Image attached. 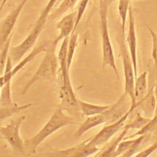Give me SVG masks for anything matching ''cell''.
<instances>
[{"instance_id":"obj_1","label":"cell","mask_w":157,"mask_h":157,"mask_svg":"<svg viewBox=\"0 0 157 157\" xmlns=\"http://www.w3.org/2000/svg\"><path fill=\"white\" fill-rule=\"evenodd\" d=\"M76 123L74 117L64 113L60 107L56 109L43 128L35 136L24 141L25 153H36L37 147L48 136L64 126Z\"/></svg>"},{"instance_id":"obj_2","label":"cell","mask_w":157,"mask_h":157,"mask_svg":"<svg viewBox=\"0 0 157 157\" xmlns=\"http://www.w3.org/2000/svg\"><path fill=\"white\" fill-rule=\"evenodd\" d=\"M57 44L54 40L48 42L45 50V54L37 71L22 89L21 92L22 95L25 94L31 86L39 80H54L56 78L59 67L58 56L56 54Z\"/></svg>"},{"instance_id":"obj_3","label":"cell","mask_w":157,"mask_h":157,"mask_svg":"<svg viewBox=\"0 0 157 157\" xmlns=\"http://www.w3.org/2000/svg\"><path fill=\"white\" fill-rule=\"evenodd\" d=\"M99 13L100 17V27L102 41V66L103 67L109 66L114 71L116 75L119 78L118 69L113 50L110 34L108 27V7L109 0H98Z\"/></svg>"},{"instance_id":"obj_4","label":"cell","mask_w":157,"mask_h":157,"mask_svg":"<svg viewBox=\"0 0 157 157\" xmlns=\"http://www.w3.org/2000/svg\"><path fill=\"white\" fill-rule=\"evenodd\" d=\"M118 44L119 45L123 63L124 75V93L128 94L130 98L131 101V105H136L134 94V86L135 81L134 67L125 41V39L123 38L121 35V37L118 39Z\"/></svg>"},{"instance_id":"obj_5","label":"cell","mask_w":157,"mask_h":157,"mask_svg":"<svg viewBox=\"0 0 157 157\" xmlns=\"http://www.w3.org/2000/svg\"><path fill=\"white\" fill-rule=\"evenodd\" d=\"M46 22L47 21L39 18L34 28L24 40L18 45L10 47L9 56L11 59L12 64L18 63L23 56L34 45Z\"/></svg>"},{"instance_id":"obj_6","label":"cell","mask_w":157,"mask_h":157,"mask_svg":"<svg viewBox=\"0 0 157 157\" xmlns=\"http://www.w3.org/2000/svg\"><path fill=\"white\" fill-rule=\"evenodd\" d=\"M62 78V85L59 91L60 108L75 117L81 115L77 98L72 85L69 74Z\"/></svg>"},{"instance_id":"obj_7","label":"cell","mask_w":157,"mask_h":157,"mask_svg":"<svg viewBox=\"0 0 157 157\" xmlns=\"http://www.w3.org/2000/svg\"><path fill=\"white\" fill-rule=\"evenodd\" d=\"M26 119L25 116H21L16 119H11L9 123L0 127V134L15 152L25 155L24 141L20 135V128L22 122Z\"/></svg>"},{"instance_id":"obj_8","label":"cell","mask_w":157,"mask_h":157,"mask_svg":"<svg viewBox=\"0 0 157 157\" xmlns=\"http://www.w3.org/2000/svg\"><path fill=\"white\" fill-rule=\"evenodd\" d=\"M136 108V105H131L126 113L115 122L105 124V126L94 136L88 139V143L93 146L99 147L107 143L125 125L126 121L131 112Z\"/></svg>"},{"instance_id":"obj_9","label":"cell","mask_w":157,"mask_h":157,"mask_svg":"<svg viewBox=\"0 0 157 157\" xmlns=\"http://www.w3.org/2000/svg\"><path fill=\"white\" fill-rule=\"evenodd\" d=\"M28 0H23L0 22V50L13 34V29L22 9Z\"/></svg>"},{"instance_id":"obj_10","label":"cell","mask_w":157,"mask_h":157,"mask_svg":"<svg viewBox=\"0 0 157 157\" xmlns=\"http://www.w3.org/2000/svg\"><path fill=\"white\" fill-rule=\"evenodd\" d=\"M129 26L128 33L126 37V43L131 58L132 66L134 67L135 78L137 76V36L136 31L135 18L131 4H130L128 10Z\"/></svg>"},{"instance_id":"obj_11","label":"cell","mask_w":157,"mask_h":157,"mask_svg":"<svg viewBox=\"0 0 157 157\" xmlns=\"http://www.w3.org/2000/svg\"><path fill=\"white\" fill-rule=\"evenodd\" d=\"M99 149L98 147L90 145L88 143L87 139L81 143L66 149L56 150L52 148L50 155L65 157H86L96 153Z\"/></svg>"},{"instance_id":"obj_12","label":"cell","mask_w":157,"mask_h":157,"mask_svg":"<svg viewBox=\"0 0 157 157\" xmlns=\"http://www.w3.org/2000/svg\"><path fill=\"white\" fill-rule=\"evenodd\" d=\"M131 105V101L128 94L123 93L118 99L102 113L104 115L106 122L105 124L111 123L120 119L129 110Z\"/></svg>"},{"instance_id":"obj_13","label":"cell","mask_w":157,"mask_h":157,"mask_svg":"<svg viewBox=\"0 0 157 157\" xmlns=\"http://www.w3.org/2000/svg\"><path fill=\"white\" fill-rule=\"evenodd\" d=\"M156 102L153 91V85L148 88L146 95L139 102L136 103V110L143 116L151 118L155 113Z\"/></svg>"},{"instance_id":"obj_14","label":"cell","mask_w":157,"mask_h":157,"mask_svg":"<svg viewBox=\"0 0 157 157\" xmlns=\"http://www.w3.org/2000/svg\"><path fill=\"white\" fill-rule=\"evenodd\" d=\"M76 18V12H71L64 16L56 24V28L59 31L58 36L54 41L58 44L65 37L70 36L74 31Z\"/></svg>"},{"instance_id":"obj_15","label":"cell","mask_w":157,"mask_h":157,"mask_svg":"<svg viewBox=\"0 0 157 157\" xmlns=\"http://www.w3.org/2000/svg\"><path fill=\"white\" fill-rule=\"evenodd\" d=\"M105 122L106 119L103 113L86 117L75 131L74 137L76 139H79L90 129H91L100 124H105Z\"/></svg>"},{"instance_id":"obj_16","label":"cell","mask_w":157,"mask_h":157,"mask_svg":"<svg viewBox=\"0 0 157 157\" xmlns=\"http://www.w3.org/2000/svg\"><path fill=\"white\" fill-rule=\"evenodd\" d=\"M147 72L144 71L137 75L135 78L134 94L136 103L139 102L146 95L148 90Z\"/></svg>"},{"instance_id":"obj_17","label":"cell","mask_w":157,"mask_h":157,"mask_svg":"<svg viewBox=\"0 0 157 157\" xmlns=\"http://www.w3.org/2000/svg\"><path fill=\"white\" fill-rule=\"evenodd\" d=\"M78 105L81 115L85 117L102 113L110 106V105L94 104L83 101L79 99Z\"/></svg>"},{"instance_id":"obj_18","label":"cell","mask_w":157,"mask_h":157,"mask_svg":"<svg viewBox=\"0 0 157 157\" xmlns=\"http://www.w3.org/2000/svg\"><path fill=\"white\" fill-rule=\"evenodd\" d=\"M122 132L120 134V135L114 140H113L110 144H109L107 147L102 149H99V150L96 153L95 156H115V151L117 147L118 144L123 140L124 137L127 134L128 131L129 130L128 128L125 125L124 128H123Z\"/></svg>"},{"instance_id":"obj_19","label":"cell","mask_w":157,"mask_h":157,"mask_svg":"<svg viewBox=\"0 0 157 157\" xmlns=\"http://www.w3.org/2000/svg\"><path fill=\"white\" fill-rule=\"evenodd\" d=\"M69 39V36L66 37L63 39L62 44L57 55L59 63V67L61 73V77H64L69 74V69H68L67 66V52Z\"/></svg>"},{"instance_id":"obj_20","label":"cell","mask_w":157,"mask_h":157,"mask_svg":"<svg viewBox=\"0 0 157 157\" xmlns=\"http://www.w3.org/2000/svg\"><path fill=\"white\" fill-rule=\"evenodd\" d=\"M48 44V42H45L43 44H40L39 45L33 49L31 53L26 56L24 59H23L21 61H20L14 67L12 68V76H14L22 67H23L27 63L32 61L39 53L42 52H45L47 46Z\"/></svg>"},{"instance_id":"obj_21","label":"cell","mask_w":157,"mask_h":157,"mask_svg":"<svg viewBox=\"0 0 157 157\" xmlns=\"http://www.w3.org/2000/svg\"><path fill=\"white\" fill-rule=\"evenodd\" d=\"M33 104L31 102L21 105H18L14 103L9 105H0V121L28 109Z\"/></svg>"},{"instance_id":"obj_22","label":"cell","mask_w":157,"mask_h":157,"mask_svg":"<svg viewBox=\"0 0 157 157\" xmlns=\"http://www.w3.org/2000/svg\"><path fill=\"white\" fill-rule=\"evenodd\" d=\"M155 131H157V112L155 113L153 117L150 119L149 121L144 127L137 130L135 133L127 137L125 136L123 139L133 138L137 136L143 134H145L146 136H150L151 134L153 133Z\"/></svg>"},{"instance_id":"obj_23","label":"cell","mask_w":157,"mask_h":157,"mask_svg":"<svg viewBox=\"0 0 157 157\" xmlns=\"http://www.w3.org/2000/svg\"><path fill=\"white\" fill-rule=\"evenodd\" d=\"M77 1L78 0H62L55 10L48 15L47 21L54 20L64 14L75 6Z\"/></svg>"},{"instance_id":"obj_24","label":"cell","mask_w":157,"mask_h":157,"mask_svg":"<svg viewBox=\"0 0 157 157\" xmlns=\"http://www.w3.org/2000/svg\"><path fill=\"white\" fill-rule=\"evenodd\" d=\"M131 0H118V11L121 18V36L125 39V28Z\"/></svg>"},{"instance_id":"obj_25","label":"cell","mask_w":157,"mask_h":157,"mask_svg":"<svg viewBox=\"0 0 157 157\" xmlns=\"http://www.w3.org/2000/svg\"><path fill=\"white\" fill-rule=\"evenodd\" d=\"M78 33L77 31L72 33L69 36L67 52V66L68 69H70L76 48L78 46Z\"/></svg>"},{"instance_id":"obj_26","label":"cell","mask_w":157,"mask_h":157,"mask_svg":"<svg viewBox=\"0 0 157 157\" xmlns=\"http://www.w3.org/2000/svg\"><path fill=\"white\" fill-rule=\"evenodd\" d=\"M11 81L6 82L1 89L0 92V105H9L13 103L11 98V89L10 83Z\"/></svg>"},{"instance_id":"obj_27","label":"cell","mask_w":157,"mask_h":157,"mask_svg":"<svg viewBox=\"0 0 157 157\" xmlns=\"http://www.w3.org/2000/svg\"><path fill=\"white\" fill-rule=\"evenodd\" d=\"M150 118H147L143 116L138 111L134 117V118L129 123L126 124V126L130 129H140L144 127L150 120Z\"/></svg>"},{"instance_id":"obj_28","label":"cell","mask_w":157,"mask_h":157,"mask_svg":"<svg viewBox=\"0 0 157 157\" xmlns=\"http://www.w3.org/2000/svg\"><path fill=\"white\" fill-rule=\"evenodd\" d=\"M136 141V137L122 140L117 145L115 151V156H121L123 153L128 151L134 145Z\"/></svg>"},{"instance_id":"obj_29","label":"cell","mask_w":157,"mask_h":157,"mask_svg":"<svg viewBox=\"0 0 157 157\" xmlns=\"http://www.w3.org/2000/svg\"><path fill=\"white\" fill-rule=\"evenodd\" d=\"M12 35L13 34L11 35L8 40L5 43L2 49L0 50V77L4 74Z\"/></svg>"},{"instance_id":"obj_30","label":"cell","mask_w":157,"mask_h":157,"mask_svg":"<svg viewBox=\"0 0 157 157\" xmlns=\"http://www.w3.org/2000/svg\"><path fill=\"white\" fill-rule=\"evenodd\" d=\"M147 29L151 36L152 40V50L151 57L154 64V67L155 70V82L157 80V34L149 26H147Z\"/></svg>"},{"instance_id":"obj_31","label":"cell","mask_w":157,"mask_h":157,"mask_svg":"<svg viewBox=\"0 0 157 157\" xmlns=\"http://www.w3.org/2000/svg\"><path fill=\"white\" fill-rule=\"evenodd\" d=\"M89 1H90V0H80V2L78 4V7H77V10L76 12V18H75V26H74V31L72 33L76 31V29H77L78 25H79V23L85 13V11L87 7Z\"/></svg>"},{"instance_id":"obj_32","label":"cell","mask_w":157,"mask_h":157,"mask_svg":"<svg viewBox=\"0 0 157 157\" xmlns=\"http://www.w3.org/2000/svg\"><path fill=\"white\" fill-rule=\"evenodd\" d=\"M146 137V135L143 134V135H140L136 136V141L134 145L126 152L123 153L121 156L123 157H130L134 156L136 155V153H137V151L141 145V144L143 143L144 140H145Z\"/></svg>"},{"instance_id":"obj_33","label":"cell","mask_w":157,"mask_h":157,"mask_svg":"<svg viewBox=\"0 0 157 157\" xmlns=\"http://www.w3.org/2000/svg\"><path fill=\"white\" fill-rule=\"evenodd\" d=\"M157 150V141L153 143L151 145H150L148 147L146 148L145 149L137 152L136 153L134 156H140V157H145L151 155L154 151H155Z\"/></svg>"},{"instance_id":"obj_34","label":"cell","mask_w":157,"mask_h":157,"mask_svg":"<svg viewBox=\"0 0 157 157\" xmlns=\"http://www.w3.org/2000/svg\"><path fill=\"white\" fill-rule=\"evenodd\" d=\"M153 91H154L155 96L156 98V112H155L156 113L157 112V80L155 82L153 85Z\"/></svg>"},{"instance_id":"obj_35","label":"cell","mask_w":157,"mask_h":157,"mask_svg":"<svg viewBox=\"0 0 157 157\" xmlns=\"http://www.w3.org/2000/svg\"><path fill=\"white\" fill-rule=\"evenodd\" d=\"M4 84V80H3V78H2V75L0 77V92H1V89L2 88V86H3V85Z\"/></svg>"},{"instance_id":"obj_36","label":"cell","mask_w":157,"mask_h":157,"mask_svg":"<svg viewBox=\"0 0 157 157\" xmlns=\"http://www.w3.org/2000/svg\"><path fill=\"white\" fill-rule=\"evenodd\" d=\"M7 1V0H4L3 1V2H2V4L0 6V12H1V11L2 10V8H3V7H4V6L5 5V4L6 3V2Z\"/></svg>"},{"instance_id":"obj_37","label":"cell","mask_w":157,"mask_h":157,"mask_svg":"<svg viewBox=\"0 0 157 157\" xmlns=\"http://www.w3.org/2000/svg\"><path fill=\"white\" fill-rule=\"evenodd\" d=\"M115 1H117V0H109V4H111V3H112L113 2Z\"/></svg>"},{"instance_id":"obj_38","label":"cell","mask_w":157,"mask_h":157,"mask_svg":"<svg viewBox=\"0 0 157 157\" xmlns=\"http://www.w3.org/2000/svg\"><path fill=\"white\" fill-rule=\"evenodd\" d=\"M62 0H58V1H57V2H56V5H57V4H58L59 3H60L61 2V1Z\"/></svg>"},{"instance_id":"obj_39","label":"cell","mask_w":157,"mask_h":157,"mask_svg":"<svg viewBox=\"0 0 157 157\" xmlns=\"http://www.w3.org/2000/svg\"><path fill=\"white\" fill-rule=\"evenodd\" d=\"M3 1H4V0H0V6L2 4V3Z\"/></svg>"},{"instance_id":"obj_40","label":"cell","mask_w":157,"mask_h":157,"mask_svg":"<svg viewBox=\"0 0 157 157\" xmlns=\"http://www.w3.org/2000/svg\"><path fill=\"white\" fill-rule=\"evenodd\" d=\"M2 139V136H1V134H0V140H1V139Z\"/></svg>"}]
</instances>
